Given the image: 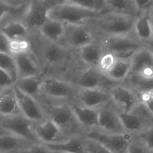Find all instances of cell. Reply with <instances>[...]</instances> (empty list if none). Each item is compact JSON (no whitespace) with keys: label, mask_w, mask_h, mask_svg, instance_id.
Wrapping results in <instances>:
<instances>
[{"label":"cell","mask_w":153,"mask_h":153,"mask_svg":"<svg viewBox=\"0 0 153 153\" xmlns=\"http://www.w3.org/2000/svg\"><path fill=\"white\" fill-rule=\"evenodd\" d=\"M28 39L30 50L38 59L43 74L63 77L78 60L77 50L48 40L39 32L30 34Z\"/></svg>","instance_id":"6da1fadb"},{"label":"cell","mask_w":153,"mask_h":153,"mask_svg":"<svg viewBox=\"0 0 153 153\" xmlns=\"http://www.w3.org/2000/svg\"><path fill=\"white\" fill-rule=\"evenodd\" d=\"M46 116L59 127L66 139L84 135L85 132L77 121L70 102L40 98L38 100Z\"/></svg>","instance_id":"7a4b0ae2"},{"label":"cell","mask_w":153,"mask_h":153,"mask_svg":"<svg viewBox=\"0 0 153 153\" xmlns=\"http://www.w3.org/2000/svg\"><path fill=\"white\" fill-rule=\"evenodd\" d=\"M63 78L77 88L102 89L108 91L120 83L109 79L98 68L84 64L79 59L72 70Z\"/></svg>","instance_id":"3957f363"},{"label":"cell","mask_w":153,"mask_h":153,"mask_svg":"<svg viewBox=\"0 0 153 153\" xmlns=\"http://www.w3.org/2000/svg\"><path fill=\"white\" fill-rule=\"evenodd\" d=\"M137 18L117 13L107 12L91 22L99 35L120 36L134 32Z\"/></svg>","instance_id":"277c9868"},{"label":"cell","mask_w":153,"mask_h":153,"mask_svg":"<svg viewBox=\"0 0 153 153\" xmlns=\"http://www.w3.org/2000/svg\"><path fill=\"white\" fill-rule=\"evenodd\" d=\"M105 54L112 55L115 58L130 60L132 56L144 46L143 42L134 32L120 36L99 35Z\"/></svg>","instance_id":"5b68a950"},{"label":"cell","mask_w":153,"mask_h":153,"mask_svg":"<svg viewBox=\"0 0 153 153\" xmlns=\"http://www.w3.org/2000/svg\"><path fill=\"white\" fill-rule=\"evenodd\" d=\"M103 14L71 4H57L48 10V18L64 24H85Z\"/></svg>","instance_id":"8992f818"},{"label":"cell","mask_w":153,"mask_h":153,"mask_svg":"<svg viewBox=\"0 0 153 153\" xmlns=\"http://www.w3.org/2000/svg\"><path fill=\"white\" fill-rule=\"evenodd\" d=\"M77 90V87L65 78L43 74L39 98L75 101Z\"/></svg>","instance_id":"52a82bcc"},{"label":"cell","mask_w":153,"mask_h":153,"mask_svg":"<svg viewBox=\"0 0 153 153\" xmlns=\"http://www.w3.org/2000/svg\"><path fill=\"white\" fill-rule=\"evenodd\" d=\"M119 114L126 134H141L153 126V113L142 102L130 112Z\"/></svg>","instance_id":"ba28073f"},{"label":"cell","mask_w":153,"mask_h":153,"mask_svg":"<svg viewBox=\"0 0 153 153\" xmlns=\"http://www.w3.org/2000/svg\"><path fill=\"white\" fill-rule=\"evenodd\" d=\"M64 31L60 44L77 50L99 37L91 21L85 24H64Z\"/></svg>","instance_id":"9c48e42d"},{"label":"cell","mask_w":153,"mask_h":153,"mask_svg":"<svg viewBox=\"0 0 153 153\" xmlns=\"http://www.w3.org/2000/svg\"><path fill=\"white\" fill-rule=\"evenodd\" d=\"M53 6L51 0H30L20 22L30 34L38 33L48 19V10Z\"/></svg>","instance_id":"30bf717a"},{"label":"cell","mask_w":153,"mask_h":153,"mask_svg":"<svg viewBox=\"0 0 153 153\" xmlns=\"http://www.w3.org/2000/svg\"><path fill=\"white\" fill-rule=\"evenodd\" d=\"M35 124L23 114L2 117L0 119L2 130L20 137L32 143L41 142L35 133Z\"/></svg>","instance_id":"8fae6325"},{"label":"cell","mask_w":153,"mask_h":153,"mask_svg":"<svg viewBox=\"0 0 153 153\" xmlns=\"http://www.w3.org/2000/svg\"><path fill=\"white\" fill-rule=\"evenodd\" d=\"M111 100L120 112L128 113L141 102L139 94L122 83L109 90Z\"/></svg>","instance_id":"7c38bea8"},{"label":"cell","mask_w":153,"mask_h":153,"mask_svg":"<svg viewBox=\"0 0 153 153\" xmlns=\"http://www.w3.org/2000/svg\"><path fill=\"white\" fill-rule=\"evenodd\" d=\"M84 135L98 141L109 153H127L129 143L128 134H107L95 129L87 132Z\"/></svg>","instance_id":"4fadbf2b"},{"label":"cell","mask_w":153,"mask_h":153,"mask_svg":"<svg viewBox=\"0 0 153 153\" xmlns=\"http://www.w3.org/2000/svg\"><path fill=\"white\" fill-rule=\"evenodd\" d=\"M98 130L111 134H126L119 111L111 100L99 109Z\"/></svg>","instance_id":"5bb4252c"},{"label":"cell","mask_w":153,"mask_h":153,"mask_svg":"<svg viewBox=\"0 0 153 153\" xmlns=\"http://www.w3.org/2000/svg\"><path fill=\"white\" fill-rule=\"evenodd\" d=\"M13 57L17 67V79L43 74L41 64L31 50L14 54Z\"/></svg>","instance_id":"9a60e30c"},{"label":"cell","mask_w":153,"mask_h":153,"mask_svg":"<svg viewBox=\"0 0 153 153\" xmlns=\"http://www.w3.org/2000/svg\"><path fill=\"white\" fill-rule=\"evenodd\" d=\"M14 88L22 114L35 123L43 121L46 116L39 101L24 93L14 84Z\"/></svg>","instance_id":"2e32d148"},{"label":"cell","mask_w":153,"mask_h":153,"mask_svg":"<svg viewBox=\"0 0 153 153\" xmlns=\"http://www.w3.org/2000/svg\"><path fill=\"white\" fill-rule=\"evenodd\" d=\"M110 101L108 91L100 89L78 88L75 101L84 107L99 108Z\"/></svg>","instance_id":"e0dca14e"},{"label":"cell","mask_w":153,"mask_h":153,"mask_svg":"<svg viewBox=\"0 0 153 153\" xmlns=\"http://www.w3.org/2000/svg\"><path fill=\"white\" fill-rule=\"evenodd\" d=\"M34 130L39 140L45 144L53 143L66 140L59 127L48 117L35 123Z\"/></svg>","instance_id":"ac0fdd59"},{"label":"cell","mask_w":153,"mask_h":153,"mask_svg":"<svg viewBox=\"0 0 153 153\" xmlns=\"http://www.w3.org/2000/svg\"><path fill=\"white\" fill-rule=\"evenodd\" d=\"M70 104L77 121L85 134L91 130L98 129L99 108L84 107L76 101L71 102Z\"/></svg>","instance_id":"d6986e66"},{"label":"cell","mask_w":153,"mask_h":153,"mask_svg":"<svg viewBox=\"0 0 153 153\" xmlns=\"http://www.w3.org/2000/svg\"><path fill=\"white\" fill-rule=\"evenodd\" d=\"M129 73L146 76L153 75V54L144 46L130 58Z\"/></svg>","instance_id":"ffe728a7"},{"label":"cell","mask_w":153,"mask_h":153,"mask_svg":"<svg viewBox=\"0 0 153 153\" xmlns=\"http://www.w3.org/2000/svg\"><path fill=\"white\" fill-rule=\"evenodd\" d=\"M78 59L88 66L98 68L104 55L99 37L93 41L77 50Z\"/></svg>","instance_id":"44dd1931"},{"label":"cell","mask_w":153,"mask_h":153,"mask_svg":"<svg viewBox=\"0 0 153 153\" xmlns=\"http://www.w3.org/2000/svg\"><path fill=\"white\" fill-rule=\"evenodd\" d=\"M32 143L11 133L0 132V153H25Z\"/></svg>","instance_id":"7402d4cb"},{"label":"cell","mask_w":153,"mask_h":153,"mask_svg":"<svg viewBox=\"0 0 153 153\" xmlns=\"http://www.w3.org/2000/svg\"><path fill=\"white\" fill-rule=\"evenodd\" d=\"M22 114L14 88L12 86L0 90V116H9Z\"/></svg>","instance_id":"603a6c76"},{"label":"cell","mask_w":153,"mask_h":153,"mask_svg":"<svg viewBox=\"0 0 153 153\" xmlns=\"http://www.w3.org/2000/svg\"><path fill=\"white\" fill-rule=\"evenodd\" d=\"M85 135L72 137L53 143L45 144L51 153H84Z\"/></svg>","instance_id":"cb8c5ba5"},{"label":"cell","mask_w":153,"mask_h":153,"mask_svg":"<svg viewBox=\"0 0 153 153\" xmlns=\"http://www.w3.org/2000/svg\"><path fill=\"white\" fill-rule=\"evenodd\" d=\"M106 6L103 13L115 12L137 18L140 12L134 0H105Z\"/></svg>","instance_id":"d4e9b609"},{"label":"cell","mask_w":153,"mask_h":153,"mask_svg":"<svg viewBox=\"0 0 153 153\" xmlns=\"http://www.w3.org/2000/svg\"><path fill=\"white\" fill-rule=\"evenodd\" d=\"M122 83L138 93L153 90V75L146 76L129 73Z\"/></svg>","instance_id":"484cf974"},{"label":"cell","mask_w":153,"mask_h":153,"mask_svg":"<svg viewBox=\"0 0 153 153\" xmlns=\"http://www.w3.org/2000/svg\"><path fill=\"white\" fill-rule=\"evenodd\" d=\"M0 31L10 40L27 39L30 35L26 27L16 20H9L1 22Z\"/></svg>","instance_id":"4316f807"},{"label":"cell","mask_w":153,"mask_h":153,"mask_svg":"<svg viewBox=\"0 0 153 153\" xmlns=\"http://www.w3.org/2000/svg\"><path fill=\"white\" fill-rule=\"evenodd\" d=\"M42 78L43 74L39 76L18 79L15 81L14 84L24 93L38 100L40 97Z\"/></svg>","instance_id":"83f0119b"},{"label":"cell","mask_w":153,"mask_h":153,"mask_svg":"<svg viewBox=\"0 0 153 153\" xmlns=\"http://www.w3.org/2000/svg\"><path fill=\"white\" fill-rule=\"evenodd\" d=\"M64 31V23L48 18L39 32L47 39L60 43L63 35Z\"/></svg>","instance_id":"f1b7e54d"},{"label":"cell","mask_w":153,"mask_h":153,"mask_svg":"<svg viewBox=\"0 0 153 153\" xmlns=\"http://www.w3.org/2000/svg\"><path fill=\"white\" fill-rule=\"evenodd\" d=\"M130 70V59L115 58L111 67L103 74L112 81L121 83L126 78Z\"/></svg>","instance_id":"f546056e"},{"label":"cell","mask_w":153,"mask_h":153,"mask_svg":"<svg viewBox=\"0 0 153 153\" xmlns=\"http://www.w3.org/2000/svg\"><path fill=\"white\" fill-rule=\"evenodd\" d=\"M134 32L138 38L143 42L152 38L147 10L141 13L137 18Z\"/></svg>","instance_id":"4dcf8cb0"},{"label":"cell","mask_w":153,"mask_h":153,"mask_svg":"<svg viewBox=\"0 0 153 153\" xmlns=\"http://www.w3.org/2000/svg\"><path fill=\"white\" fill-rule=\"evenodd\" d=\"M0 68L6 72L15 82L17 79V71L13 56L0 52Z\"/></svg>","instance_id":"1f68e13d"},{"label":"cell","mask_w":153,"mask_h":153,"mask_svg":"<svg viewBox=\"0 0 153 153\" xmlns=\"http://www.w3.org/2000/svg\"><path fill=\"white\" fill-rule=\"evenodd\" d=\"M127 153H151L146 142L140 134H129Z\"/></svg>","instance_id":"d6a6232c"},{"label":"cell","mask_w":153,"mask_h":153,"mask_svg":"<svg viewBox=\"0 0 153 153\" xmlns=\"http://www.w3.org/2000/svg\"><path fill=\"white\" fill-rule=\"evenodd\" d=\"M65 3L71 4L85 9L103 13L105 6V0H68Z\"/></svg>","instance_id":"836d02e7"},{"label":"cell","mask_w":153,"mask_h":153,"mask_svg":"<svg viewBox=\"0 0 153 153\" xmlns=\"http://www.w3.org/2000/svg\"><path fill=\"white\" fill-rule=\"evenodd\" d=\"M84 153H108L107 149L98 141L85 136L84 142Z\"/></svg>","instance_id":"e575fe53"},{"label":"cell","mask_w":153,"mask_h":153,"mask_svg":"<svg viewBox=\"0 0 153 153\" xmlns=\"http://www.w3.org/2000/svg\"><path fill=\"white\" fill-rule=\"evenodd\" d=\"M10 47L13 56L14 54L30 50L31 46L28 39L10 40Z\"/></svg>","instance_id":"d590c367"},{"label":"cell","mask_w":153,"mask_h":153,"mask_svg":"<svg viewBox=\"0 0 153 153\" xmlns=\"http://www.w3.org/2000/svg\"><path fill=\"white\" fill-rule=\"evenodd\" d=\"M14 84V81L11 76L0 68V90L13 85Z\"/></svg>","instance_id":"8d00e7d4"},{"label":"cell","mask_w":153,"mask_h":153,"mask_svg":"<svg viewBox=\"0 0 153 153\" xmlns=\"http://www.w3.org/2000/svg\"><path fill=\"white\" fill-rule=\"evenodd\" d=\"M0 52L13 56L10 47V40L0 31Z\"/></svg>","instance_id":"74e56055"},{"label":"cell","mask_w":153,"mask_h":153,"mask_svg":"<svg viewBox=\"0 0 153 153\" xmlns=\"http://www.w3.org/2000/svg\"><path fill=\"white\" fill-rule=\"evenodd\" d=\"M25 153H51V152L45 143L39 142L30 145Z\"/></svg>","instance_id":"f35d334b"},{"label":"cell","mask_w":153,"mask_h":153,"mask_svg":"<svg viewBox=\"0 0 153 153\" xmlns=\"http://www.w3.org/2000/svg\"><path fill=\"white\" fill-rule=\"evenodd\" d=\"M140 135L146 142L151 153H153V126Z\"/></svg>","instance_id":"ab89813d"},{"label":"cell","mask_w":153,"mask_h":153,"mask_svg":"<svg viewBox=\"0 0 153 153\" xmlns=\"http://www.w3.org/2000/svg\"><path fill=\"white\" fill-rule=\"evenodd\" d=\"M30 1V0H0L1 1L15 9H19L25 6L29 3Z\"/></svg>","instance_id":"60d3db41"},{"label":"cell","mask_w":153,"mask_h":153,"mask_svg":"<svg viewBox=\"0 0 153 153\" xmlns=\"http://www.w3.org/2000/svg\"><path fill=\"white\" fill-rule=\"evenodd\" d=\"M16 9L0 1V23L6 15L14 11Z\"/></svg>","instance_id":"b9f144b4"},{"label":"cell","mask_w":153,"mask_h":153,"mask_svg":"<svg viewBox=\"0 0 153 153\" xmlns=\"http://www.w3.org/2000/svg\"><path fill=\"white\" fill-rule=\"evenodd\" d=\"M136 3L140 11V14L144 11L148 9L152 0H134Z\"/></svg>","instance_id":"7bdbcfd3"},{"label":"cell","mask_w":153,"mask_h":153,"mask_svg":"<svg viewBox=\"0 0 153 153\" xmlns=\"http://www.w3.org/2000/svg\"><path fill=\"white\" fill-rule=\"evenodd\" d=\"M144 46L148 49L153 54V38L143 42Z\"/></svg>","instance_id":"ee69618b"},{"label":"cell","mask_w":153,"mask_h":153,"mask_svg":"<svg viewBox=\"0 0 153 153\" xmlns=\"http://www.w3.org/2000/svg\"><path fill=\"white\" fill-rule=\"evenodd\" d=\"M147 11L149 16L153 17V0L151 1L147 9Z\"/></svg>","instance_id":"f6af8a7d"},{"label":"cell","mask_w":153,"mask_h":153,"mask_svg":"<svg viewBox=\"0 0 153 153\" xmlns=\"http://www.w3.org/2000/svg\"><path fill=\"white\" fill-rule=\"evenodd\" d=\"M149 22H150L151 30H152V37L153 38V17L149 16Z\"/></svg>","instance_id":"bcb514c9"},{"label":"cell","mask_w":153,"mask_h":153,"mask_svg":"<svg viewBox=\"0 0 153 153\" xmlns=\"http://www.w3.org/2000/svg\"><path fill=\"white\" fill-rule=\"evenodd\" d=\"M2 130H3L1 128V125H0V132H1Z\"/></svg>","instance_id":"7dc6e473"},{"label":"cell","mask_w":153,"mask_h":153,"mask_svg":"<svg viewBox=\"0 0 153 153\" xmlns=\"http://www.w3.org/2000/svg\"><path fill=\"white\" fill-rule=\"evenodd\" d=\"M2 117V116H0V119H1V118Z\"/></svg>","instance_id":"c3c4849f"}]
</instances>
